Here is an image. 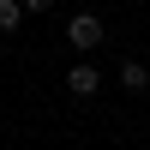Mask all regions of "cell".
Segmentation results:
<instances>
[{"mask_svg": "<svg viewBox=\"0 0 150 150\" xmlns=\"http://www.w3.org/2000/svg\"><path fill=\"white\" fill-rule=\"evenodd\" d=\"M102 36H108V24L96 18V12H72V18H66V42L78 48V54H96Z\"/></svg>", "mask_w": 150, "mask_h": 150, "instance_id": "obj_1", "label": "cell"}, {"mask_svg": "<svg viewBox=\"0 0 150 150\" xmlns=\"http://www.w3.org/2000/svg\"><path fill=\"white\" fill-rule=\"evenodd\" d=\"M120 84H126L132 96H138V90H150V66H144V60H120Z\"/></svg>", "mask_w": 150, "mask_h": 150, "instance_id": "obj_3", "label": "cell"}, {"mask_svg": "<svg viewBox=\"0 0 150 150\" xmlns=\"http://www.w3.org/2000/svg\"><path fill=\"white\" fill-rule=\"evenodd\" d=\"M54 6V0H24V18H30V12H48Z\"/></svg>", "mask_w": 150, "mask_h": 150, "instance_id": "obj_5", "label": "cell"}, {"mask_svg": "<svg viewBox=\"0 0 150 150\" xmlns=\"http://www.w3.org/2000/svg\"><path fill=\"white\" fill-rule=\"evenodd\" d=\"M24 24V0H0V36H12Z\"/></svg>", "mask_w": 150, "mask_h": 150, "instance_id": "obj_4", "label": "cell"}, {"mask_svg": "<svg viewBox=\"0 0 150 150\" xmlns=\"http://www.w3.org/2000/svg\"><path fill=\"white\" fill-rule=\"evenodd\" d=\"M96 90H102V66H96L90 54H84L78 66H66V96H78V102H90Z\"/></svg>", "mask_w": 150, "mask_h": 150, "instance_id": "obj_2", "label": "cell"}]
</instances>
